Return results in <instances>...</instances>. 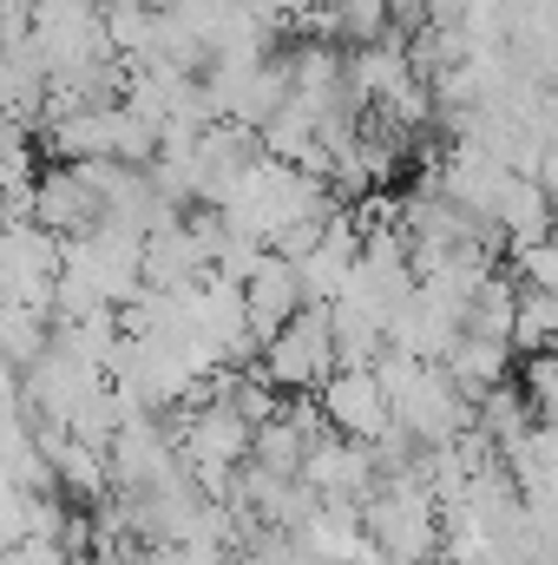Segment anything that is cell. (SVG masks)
Returning <instances> with one entry per match:
<instances>
[{"mask_svg":"<svg viewBox=\"0 0 558 565\" xmlns=\"http://www.w3.org/2000/svg\"><path fill=\"white\" fill-rule=\"evenodd\" d=\"M335 369H342V349H335V309L329 302H309L282 335L264 342V375L282 395H322V382Z\"/></svg>","mask_w":558,"mask_h":565,"instance_id":"1","label":"cell"},{"mask_svg":"<svg viewBox=\"0 0 558 565\" xmlns=\"http://www.w3.org/2000/svg\"><path fill=\"white\" fill-rule=\"evenodd\" d=\"M322 415H329L335 434H348V440H382L395 427V402H388L382 369H335L322 382Z\"/></svg>","mask_w":558,"mask_h":565,"instance_id":"2","label":"cell"},{"mask_svg":"<svg viewBox=\"0 0 558 565\" xmlns=\"http://www.w3.org/2000/svg\"><path fill=\"white\" fill-rule=\"evenodd\" d=\"M427 184H433V191H447L453 204H466V211H480V217L493 224V211H500V198H506V184H513V164H506V158H493L486 145L453 139V151L427 171Z\"/></svg>","mask_w":558,"mask_h":565,"instance_id":"3","label":"cell"},{"mask_svg":"<svg viewBox=\"0 0 558 565\" xmlns=\"http://www.w3.org/2000/svg\"><path fill=\"white\" fill-rule=\"evenodd\" d=\"M302 480L322 493V500H348V507H368L375 500V487H382V460H375V440H315L309 447V467H302Z\"/></svg>","mask_w":558,"mask_h":565,"instance_id":"4","label":"cell"},{"mask_svg":"<svg viewBox=\"0 0 558 565\" xmlns=\"http://www.w3.org/2000/svg\"><path fill=\"white\" fill-rule=\"evenodd\" d=\"M40 145L60 164L79 158H119V99L112 106H73V113H46L40 119Z\"/></svg>","mask_w":558,"mask_h":565,"instance_id":"5","label":"cell"},{"mask_svg":"<svg viewBox=\"0 0 558 565\" xmlns=\"http://www.w3.org/2000/svg\"><path fill=\"white\" fill-rule=\"evenodd\" d=\"M493 231H506V250H526V244H546L558 231V204L552 191L539 184V171H513L500 211H493Z\"/></svg>","mask_w":558,"mask_h":565,"instance_id":"6","label":"cell"},{"mask_svg":"<svg viewBox=\"0 0 558 565\" xmlns=\"http://www.w3.org/2000/svg\"><path fill=\"white\" fill-rule=\"evenodd\" d=\"M244 296H250V322H257V335L270 342V335H282L302 309H309V296H302V270L289 264V257H264V270L244 282Z\"/></svg>","mask_w":558,"mask_h":565,"instance_id":"7","label":"cell"},{"mask_svg":"<svg viewBox=\"0 0 558 565\" xmlns=\"http://www.w3.org/2000/svg\"><path fill=\"white\" fill-rule=\"evenodd\" d=\"M513 355H519V342L513 335H493V329H460V342L447 349V375L480 402L486 388H500L506 375H513Z\"/></svg>","mask_w":558,"mask_h":565,"instance_id":"8","label":"cell"},{"mask_svg":"<svg viewBox=\"0 0 558 565\" xmlns=\"http://www.w3.org/2000/svg\"><path fill=\"white\" fill-rule=\"evenodd\" d=\"M309 447H315V434L282 408L277 422L257 427V454H250V460H257V467H270V473H302V467H309Z\"/></svg>","mask_w":558,"mask_h":565,"instance_id":"9","label":"cell"},{"mask_svg":"<svg viewBox=\"0 0 558 565\" xmlns=\"http://www.w3.org/2000/svg\"><path fill=\"white\" fill-rule=\"evenodd\" d=\"M513 342L519 355H539V349H558V296L552 289H519V316H513Z\"/></svg>","mask_w":558,"mask_h":565,"instance_id":"10","label":"cell"},{"mask_svg":"<svg viewBox=\"0 0 558 565\" xmlns=\"http://www.w3.org/2000/svg\"><path fill=\"white\" fill-rule=\"evenodd\" d=\"M513 264H519V282H533V289H552L558 296V231L546 244H526V250H513Z\"/></svg>","mask_w":558,"mask_h":565,"instance_id":"11","label":"cell"},{"mask_svg":"<svg viewBox=\"0 0 558 565\" xmlns=\"http://www.w3.org/2000/svg\"><path fill=\"white\" fill-rule=\"evenodd\" d=\"M539 184L552 191V204H558V139L546 145V158H539Z\"/></svg>","mask_w":558,"mask_h":565,"instance_id":"12","label":"cell"}]
</instances>
